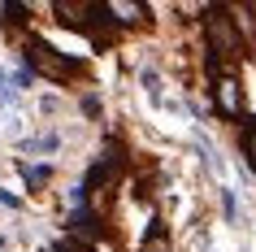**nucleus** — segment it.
I'll return each instance as SVG.
<instances>
[{
	"label": "nucleus",
	"instance_id": "obj_5",
	"mask_svg": "<svg viewBox=\"0 0 256 252\" xmlns=\"http://www.w3.org/2000/svg\"><path fill=\"white\" fill-rule=\"evenodd\" d=\"M66 226H70V235H74V239H82V243H92V239H100V235H104V222H100V213H96L92 204L74 209V213L66 217Z\"/></svg>",
	"mask_w": 256,
	"mask_h": 252
},
{
	"label": "nucleus",
	"instance_id": "obj_1",
	"mask_svg": "<svg viewBox=\"0 0 256 252\" xmlns=\"http://www.w3.org/2000/svg\"><path fill=\"white\" fill-rule=\"evenodd\" d=\"M26 70H30V74H44V79H52V83H74V79L87 74V66H82L78 57L56 53L52 44L35 40V35L26 40Z\"/></svg>",
	"mask_w": 256,
	"mask_h": 252
},
{
	"label": "nucleus",
	"instance_id": "obj_15",
	"mask_svg": "<svg viewBox=\"0 0 256 252\" xmlns=\"http://www.w3.org/2000/svg\"><path fill=\"white\" fill-rule=\"evenodd\" d=\"M144 87H148L152 100H161V83H156V74H152V70H144Z\"/></svg>",
	"mask_w": 256,
	"mask_h": 252
},
{
	"label": "nucleus",
	"instance_id": "obj_8",
	"mask_svg": "<svg viewBox=\"0 0 256 252\" xmlns=\"http://www.w3.org/2000/svg\"><path fill=\"white\" fill-rule=\"evenodd\" d=\"M243 157L256 174V118H243Z\"/></svg>",
	"mask_w": 256,
	"mask_h": 252
},
{
	"label": "nucleus",
	"instance_id": "obj_12",
	"mask_svg": "<svg viewBox=\"0 0 256 252\" xmlns=\"http://www.w3.org/2000/svg\"><path fill=\"white\" fill-rule=\"evenodd\" d=\"M0 14H4V22H18V27H22V22H26V5H4V9H0Z\"/></svg>",
	"mask_w": 256,
	"mask_h": 252
},
{
	"label": "nucleus",
	"instance_id": "obj_13",
	"mask_svg": "<svg viewBox=\"0 0 256 252\" xmlns=\"http://www.w3.org/2000/svg\"><path fill=\"white\" fill-rule=\"evenodd\" d=\"M30 79H35V74H30L26 66H22V70H14V79H9V92H14V87H18V92H22V87H30Z\"/></svg>",
	"mask_w": 256,
	"mask_h": 252
},
{
	"label": "nucleus",
	"instance_id": "obj_16",
	"mask_svg": "<svg viewBox=\"0 0 256 252\" xmlns=\"http://www.w3.org/2000/svg\"><path fill=\"white\" fill-rule=\"evenodd\" d=\"M0 204H4V209H22V200H18L14 191H4V187H0Z\"/></svg>",
	"mask_w": 256,
	"mask_h": 252
},
{
	"label": "nucleus",
	"instance_id": "obj_9",
	"mask_svg": "<svg viewBox=\"0 0 256 252\" xmlns=\"http://www.w3.org/2000/svg\"><path fill=\"white\" fill-rule=\"evenodd\" d=\"M56 148H61V139L52 131L40 135V139H22V152H56Z\"/></svg>",
	"mask_w": 256,
	"mask_h": 252
},
{
	"label": "nucleus",
	"instance_id": "obj_2",
	"mask_svg": "<svg viewBox=\"0 0 256 252\" xmlns=\"http://www.w3.org/2000/svg\"><path fill=\"white\" fill-rule=\"evenodd\" d=\"M204 35H208V57H217V61H234L243 53V35L234 31L226 5H208L204 9Z\"/></svg>",
	"mask_w": 256,
	"mask_h": 252
},
{
	"label": "nucleus",
	"instance_id": "obj_11",
	"mask_svg": "<svg viewBox=\"0 0 256 252\" xmlns=\"http://www.w3.org/2000/svg\"><path fill=\"white\" fill-rule=\"evenodd\" d=\"M44 252H96V248L82 243V239H74V235H66V239H56L52 248H44Z\"/></svg>",
	"mask_w": 256,
	"mask_h": 252
},
{
	"label": "nucleus",
	"instance_id": "obj_18",
	"mask_svg": "<svg viewBox=\"0 0 256 252\" xmlns=\"http://www.w3.org/2000/svg\"><path fill=\"white\" fill-rule=\"evenodd\" d=\"M82 113H92V118H96V113H100V100H96V96H82Z\"/></svg>",
	"mask_w": 256,
	"mask_h": 252
},
{
	"label": "nucleus",
	"instance_id": "obj_14",
	"mask_svg": "<svg viewBox=\"0 0 256 252\" xmlns=\"http://www.w3.org/2000/svg\"><path fill=\"white\" fill-rule=\"evenodd\" d=\"M222 209H226V222L239 217V204H234V191H222Z\"/></svg>",
	"mask_w": 256,
	"mask_h": 252
},
{
	"label": "nucleus",
	"instance_id": "obj_3",
	"mask_svg": "<svg viewBox=\"0 0 256 252\" xmlns=\"http://www.w3.org/2000/svg\"><path fill=\"white\" fill-rule=\"evenodd\" d=\"M122 165H126V157H122V144H118V139H108V144H104V157H100L92 170H87V178H82L78 187L92 196L96 187H104V183H113V178H118Z\"/></svg>",
	"mask_w": 256,
	"mask_h": 252
},
{
	"label": "nucleus",
	"instance_id": "obj_10",
	"mask_svg": "<svg viewBox=\"0 0 256 252\" xmlns=\"http://www.w3.org/2000/svg\"><path fill=\"white\" fill-rule=\"evenodd\" d=\"M18 170H22V178H26L30 187H44L52 178V165H18Z\"/></svg>",
	"mask_w": 256,
	"mask_h": 252
},
{
	"label": "nucleus",
	"instance_id": "obj_7",
	"mask_svg": "<svg viewBox=\"0 0 256 252\" xmlns=\"http://www.w3.org/2000/svg\"><path fill=\"white\" fill-rule=\"evenodd\" d=\"M226 14H230V22H234V31L256 44V5H226Z\"/></svg>",
	"mask_w": 256,
	"mask_h": 252
},
{
	"label": "nucleus",
	"instance_id": "obj_17",
	"mask_svg": "<svg viewBox=\"0 0 256 252\" xmlns=\"http://www.w3.org/2000/svg\"><path fill=\"white\" fill-rule=\"evenodd\" d=\"M14 100V92H9V79H4V70H0V105H9Z\"/></svg>",
	"mask_w": 256,
	"mask_h": 252
},
{
	"label": "nucleus",
	"instance_id": "obj_6",
	"mask_svg": "<svg viewBox=\"0 0 256 252\" xmlns=\"http://www.w3.org/2000/svg\"><path fill=\"white\" fill-rule=\"evenodd\" d=\"M104 14L113 27H139L144 18H148V5H135V0H108Z\"/></svg>",
	"mask_w": 256,
	"mask_h": 252
},
{
	"label": "nucleus",
	"instance_id": "obj_4",
	"mask_svg": "<svg viewBox=\"0 0 256 252\" xmlns=\"http://www.w3.org/2000/svg\"><path fill=\"white\" fill-rule=\"evenodd\" d=\"M213 100H217V113L230 122H243V83L234 74H222L213 83Z\"/></svg>",
	"mask_w": 256,
	"mask_h": 252
}]
</instances>
